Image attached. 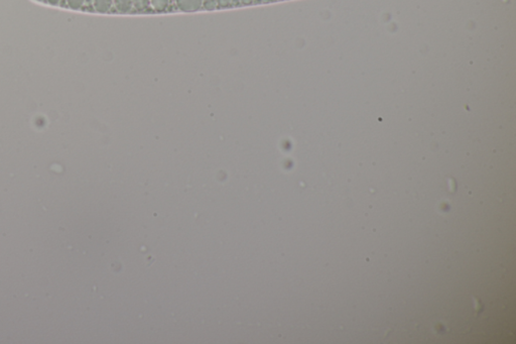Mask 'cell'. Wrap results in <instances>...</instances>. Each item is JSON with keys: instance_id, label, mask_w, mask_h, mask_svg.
Instances as JSON below:
<instances>
[{"instance_id": "obj_3", "label": "cell", "mask_w": 516, "mask_h": 344, "mask_svg": "<svg viewBox=\"0 0 516 344\" xmlns=\"http://www.w3.org/2000/svg\"><path fill=\"white\" fill-rule=\"evenodd\" d=\"M113 4L117 11L127 13L133 7V0H113Z\"/></svg>"}, {"instance_id": "obj_8", "label": "cell", "mask_w": 516, "mask_h": 344, "mask_svg": "<svg viewBox=\"0 0 516 344\" xmlns=\"http://www.w3.org/2000/svg\"><path fill=\"white\" fill-rule=\"evenodd\" d=\"M231 2H232V0H217V4L222 7H226V6L230 5Z\"/></svg>"}, {"instance_id": "obj_2", "label": "cell", "mask_w": 516, "mask_h": 344, "mask_svg": "<svg viewBox=\"0 0 516 344\" xmlns=\"http://www.w3.org/2000/svg\"><path fill=\"white\" fill-rule=\"evenodd\" d=\"M93 5L97 12L107 13L112 8L113 0H93Z\"/></svg>"}, {"instance_id": "obj_6", "label": "cell", "mask_w": 516, "mask_h": 344, "mask_svg": "<svg viewBox=\"0 0 516 344\" xmlns=\"http://www.w3.org/2000/svg\"><path fill=\"white\" fill-rule=\"evenodd\" d=\"M66 2L72 9H81L84 6L85 0H66Z\"/></svg>"}, {"instance_id": "obj_4", "label": "cell", "mask_w": 516, "mask_h": 344, "mask_svg": "<svg viewBox=\"0 0 516 344\" xmlns=\"http://www.w3.org/2000/svg\"><path fill=\"white\" fill-rule=\"evenodd\" d=\"M150 5L157 11H164L169 6V0H150Z\"/></svg>"}, {"instance_id": "obj_7", "label": "cell", "mask_w": 516, "mask_h": 344, "mask_svg": "<svg viewBox=\"0 0 516 344\" xmlns=\"http://www.w3.org/2000/svg\"><path fill=\"white\" fill-rule=\"evenodd\" d=\"M217 0H204L203 6L206 10H214L217 7Z\"/></svg>"}, {"instance_id": "obj_1", "label": "cell", "mask_w": 516, "mask_h": 344, "mask_svg": "<svg viewBox=\"0 0 516 344\" xmlns=\"http://www.w3.org/2000/svg\"><path fill=\"white\" fill-rule=\"evenodd\" d=\"M204 0H175L179 10L185 12H194L203 6Z\"/></svg>"}, {"instance_id": "obj_5", "label": "cell", "mask_w": 516, "mask_h": 344, "mask_svg": "<svg viewBox=\"0 0 516 344\" xmlns=\"http://www.w3.org/2000/svg\"><path fill=\"white\" fill-rule=\"evenodd\" d=\"M150 5V0H133V7L137 10H144Z\"/></svg>"}, {"instance_id": "obj_9", "label": "cell", "mask_w": 516, "mask_h": 344, "mask_svg": "<svg viewBox=\"0 0 516 344\" xmlns=\"http://www.w3.org/2000/svg\"><path fill=\"white\" fill-rule=\"evenodd\" d=\"M241 1H242L244 4H250V3H252V2H253V0H241Z\"/></svg>"}]
</instances>
